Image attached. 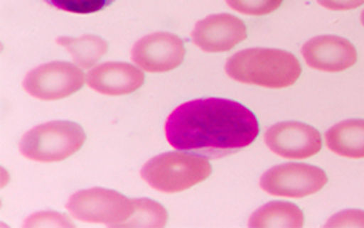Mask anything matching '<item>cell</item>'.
I'll use <instances>...</instances> for the list:
<instances>
[{"instance_id": "obj_3", "label": "cell", "mask_w": 364, "mask_h": 228, "mask_svg": "<svg viewBox=\"0 0 364 228\" xmlns=\"http://www.w3.org/2000/svg\"><path fill=\"white\" fill-rule=\"evenodd\" d=\"M213 173L210 161L191 152H165L151 158L141 170L142 180L156 191L176 194L205 181Z\"/></svg>"}, {"instance_id": "obj_5", "label": "cell", "mask_w": 364, "mask_h": 228, "mask_svg": "<svg viewBox=\"0 0 364 228\" xmlns=\"http://www.w3.org/2000/svg\"><path fill=\"white\" fill-rule=\"evenodd\" d=\"M70 215L83 222L124 227L134 212V200L107 188H89L75 192L66 202Z\"/></svg>"}, {"instance_id": "obj_10", "label": "cell", "mask_w": 364, "mask_h": 228, "mask_svg": "<svg viewBox=\"0 0 364 228\" xmlns=\"http://www.w3.org/2000/svg\"><path fill=\"white\" fill-rule=\"evenodd\" d=\"M247 39L245 23L230 13H218L200 21L193 31V42L204 52H227Z\"/></svg>"}, {"instance_id": "obj_16", "label": "cell", "mask_w": 364, "mask_h": 228, "mask_svg": "<svg viewBox=\"0 0 364 228\" xmlns=\"http://www.w3.org/2000/svg\"><path fill=\"white\" fill-rule=\"evenodd\" d=\"M168 221L166 210L149 198H135L134 212L124 227H164Z\"/></svg>"}, {"instance_id": "obj_20", "label": "cell", "mask_w": 364, "mask_h": 228, "mask_svg": "<svg viewBox=\"0 0 364 228\" xmlns=\"http://www.w3.org/2000/svg\"><path fill=\"white\" fill-rule=\"evenodd\" d=\"M66 218L68 217L60 215L58 212H39V214L29 217L25 221V225L26 227H29V225H32V227H39V225H68V227H70L72 222H69Z\"/></svg>"}, {"instance_id": "obj_8", "label": "cell", "mask_w": 364, "mask_h": 228, "mask_svg": "<svg viewBox=\"0 0 364 228\" xmlns=\"http://www.w3.org/2000/svg\"><path fill=\"white\" fill-rule=\"evenodd\" d=\"M265 143L274 154L287 160H306L318 154L320 132L307 124L287 121L272 125L265 132Z\"/></svg>"}, {"instance_id": "obj_19", "label": "cell", "mask_w": 364, "mask_h": 228, "mask_svg": "<svg viewBox=\"0 0 364 228\" xmlns=\"http://www.w3.org/2000/svg\"><path fill=\"white\" fill-rule=\"evenodd\" d=\"M327 227H364V211L360 210H347L340 214L333 215Z\"/></svg>"}, {"instance_id": "obj_22", "label": "cell", "mask_w": 364, "mask_h": 228, "mask_svg": "<svg viewBox=\"0 0 364 228\" xmlns=\"http://www.w3.org/2000/svg\"><path fill=\"white\" fill-rule=\"evenodd\" d=\"M360 19H361V23H363V26H364V11L361 12V16H360Z\"/></svg>"}, {"instance_id": "obj_11", "label": "cell", "mask_w": 364, "mask_h": 228, "mask_svg": "<svg viewBox=\"0 0 364 228\" xmlns=\"http://www.w3.org/2000/svg\"><path fill=\"white\" fill-rule=\"evenodd\" d=\"M301 55L310 67L323 72H341L357 62L354 45L336 35H323L310 39L301 48Z\"/></svg>"}, {"instance_id": "obj_2", "label": "cell", "mask_w": 364, "mask_h": 228, "mask_svg": "<svg viewBox=\"0 0 364 228\" xmlns=\"http://www.w3.org/2000/svg\"><path fill=\"white\" fill-rule=\"evenodd\" d=\"M225 72L241 84L282 89L297 82L301 65L287 50L251 48L232 55L225 63Z\"/></svg>"}, {"instance_id": "obj_15", "label": "cell", "mask_w": 364, "mask_h": 228, "mask_svg": "<svg viewBox=\"0 0 364 228\" xmlns=\"http://www.w3.org/2000/svg\"><path fill=\"white\" fill-rule=\"evenodd\" d=\"M56 43L65 48L72 55L75 63L83 69L92 67L108 52L107 40L97 35H83L79 38L60 36L56 39Z\"/></svg>"}, {"instance_id": "obj_6", "label": "cell", "mask_w": 364, "mask_h": 228, "mask_svg": "<svg viewBox=\"0 0 364 228\" xmlns=\"http://www.w3.org/2000/svg\"><path fill=\"white\" fill-rule=\"evenodd\" d=\"M86 78L83 70L69 62H49L28 72L23 89L42 101H58L76 94Z\"/></svg>"}, {"instance_id": "obj_14", "label": "cell", "mask_w": 364, "mask_h": 228, "mask_svg": "<svg viewBox=\"0 0 364 228\" xmlns=\"http://www.w3.org/2000/svg\"><path fill=\"white\" fill-rule=\"evenodd\" d=\"M248 225L258 228H299L304 225V214L293 202L272 201L254 211L248 221Z\"/></svg>"}, {"instance_id": "obj_4", "label": "cell", "mask_w": 364, "mask_h": 228, "mask_svg": "<svg viewBox=\"0 0 364 228\" xmlns=\"http://www.w3.org/2000/svg\"><path fill=\"white\" fill-rule=\"evenodd\" d=\"M83 128L70 121H52L28 131L21 142V154L36 163H60L83 146Z\"/></svg>"}, {"instance_id": "obj_13", "label": "cell", "mask_w": 364, "mask_h": 228, "mask_svg": "<svg viewBox=\"0 0 364 228\" xmlns=\"http://www.w3.org/2000/svg\"><path fill=\"white\" fill-rule=\"evenodd\" d=\"M327 148L346 158H364V119H347L326 132Z\"/></svg>"}, {"instance_id": "obj_12", "label": "cell", "mask_w": 364, "mask_h": 228, "mask_svg": "<svg viewBox=\"0 0 364 228\" xmlns=\"http://www.w3.org/2000/svg\"><path fill=\"white\" fill-rule=\"evenodd\" d=\"M144 82V72L125 62L102 63L90 69L86 76V84L89 88L109 97L129 95L138 91Z\"/></svg>"}, {"instance_id": "obj_9", "label": "cell", "mask_w": 364, "mask_h": 228, "mask_svg": "<svg viewBox=\"0 0 364 228\" xmlns=\"http://www.w3.org/2000/svg\"><path fill=\"white\" fill-rule=\"evenodd\" d=\"M186 58L184 40L168 32H156L141 38L131 50V59L142 70L151 73L169 72Z\"/></svg>"}, {"instance_id": "obj_18", "label": "cell", "mask_w": 364, "mask_h": 228, "mask_svg": "<svg viewBox=\"0 0 364 228\" xmlns=\"http://www.w3.org/2000/svg\"><path fill=\"white\" fill-rule=\"evenodd\" d=\"M225 2L235 12L251 16H264L276 12L284 0H225Z\"/></svg>"}, {"instance_id": "obj_17", "label": "cell", "mask_w": 364, "mask_h": 228, "mask_svg": "<svg viewBox=\"0 0 364 228\" xmlns=\"http://www.w3.org/2000/svg\"><path fill=\"white\" fill-rule=\"evenodd\" d=\"M48 5L55 9L76 13V15H90L104 11L111 6L115 0H45Z\"/></svg>"}, {"instance_id": "obj_21", "label": "cell", "mask_w": 364, "mask_h": 228, "mask_svg": "<svg viewBox=\"0 0 364 228\" xmlns=\"http://www.w3.org/2000/svg\"><path fill=\"white\" fill-rule=\"evenodd\" d=\"M317 4L328 11H351L360 8L364 0H317Z\"/></svg>"}, {"instance_id": "obj_1", "label": "cell", "mask_w": 364, "mask_h": 228, "mask_svg": "<svg viewBox=\"0 0 364 228\" xmlns=\"http://www.w3.org/2000/svg\"><path fill=\"white\" fill-rule=\"evenodd\" d=\"M258 132L257 116L242 104L224 98L182 104L165 122L166 141L172 148L213 158L247 148Z\"/></svg>"}, {"instance_id": "obj_7", "label": "cell", "mask_w": 364, "mask_h": 228, "mask_svg": "<svg viewBox=\"0 0 364 228\" xmlns=\"http://www.w3.org/2000/svg\"><path fill=\"white\" fill-rule=\"evenodd\" d=\"M327 181V174L316 165L287 163L264 173L259 187L276 197L304 198L320 191Z\"/></svg>"}]
</instances>
